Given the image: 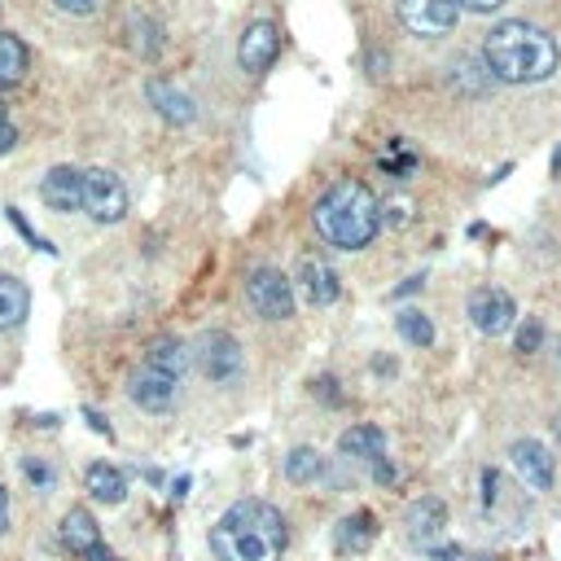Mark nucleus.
<instances>
[{"mask_svg": "<svg viewBox=\"0 0 561 561\" xmlns=\"http://www.w3.org/2000/svg\"><path fill=\"white\" fill-rule=\"evenodd\" d=\"M290 544V526L267 500H237L211 526V552L219 561H280Z\"/></svg>", "mask_w": 561, "mask_h": 561, "instance_id": "f257e3e1", "label": "nucleus"}, {"mask_svg": "<svg viewBox=\"0 0 561 561\" xmlns=\"http://www.w3.org/2000/svg\"><path fill=\"white\" fill-rule=\"evenodd\" d=\"M482 67L500 84H539L557 71V40L530 23H496L482 45Z\"/></svg>", "mask_w": 561, "mask_h": 561, "instance_id": "f03ea898", "label": "nucleus"}, {"mask_svg": "<svg viewBox=\"0 0 561 561\" xmlns=\"http://www.w3.org/2000/svg\"><path fill=\"white\" fill-rule=\"evenodd\" d=\"M312 224L321 232L325 246L334 250H365L378 228H382V202L378 193L365 184V180H338L321 193L317 211H312Z\"/></svg>", "mask_w": 561, "mask_h": 561, "instance_id": "7ed1b4c3", "label": "nucleus"}, {"mask_svg": "<svg viewBox=\"0 0 561 561\" xmlns=\"http://www.w3.org/2000/svg\"><path fill=\"white\" fill-rule=\"evenodd\" d=\"M80 211L93 215L97 224H119L128 215V189L115 171L106 167H88L80 171Z\"/></svg>", "mask_w": 561, "mask_h": 561, "instance_id": "20e7f679", "label": "nucleus"}, {"mask_svg": "<svg viewBox=\"0 0 561 561\" xmlns=\"http://www.w3.org/2000/svg\"><path fill=\"white\" fill-rule=\"evenodd\" d=\"M246 303L263 321H290L295 317V286L286 272L276 267H254L246 276Z\"/></svg>", "mask_w": 561, "mask_h": 561, "instance_id": "39448f33", "label": "nucleus"}, {"mask_svg": "<svg viewBox=\"0 0 561 561\" xmlns=\"http://www.w3.org/2000/svg\"><path fill=\"white\" fill-rule=\"evenodd\" d=\"M456 19H461L456 0H399V23L413 36H447Z\"/></svg>", "mask_w": 561, "mask_h": 561, "instance_id": "423d86ee", "label": "nucleus"}, {"mask_svg": "<svg viewBox=\"0 0 561 561\" xmlns=\"http://www.w3.org/2000/svg\"><path fill=\"white\" fill-rule=\"evenodd\" d=\"M198 365H202V373H206L211 382H237L241 369H246L237 338L224 334V330H215V334H206V338L198 343Z\"/></svg>", "mask_w": 561, "mask_h": 561, "instance_id": "0eeeda50", "label": "nucleus"}, {"mask_svg": "<svg viewBox=\"0 0 561 561\" xmlns=\"http://www.w3.org/2000/svg\"><path fill=\"white\" fill-rule=\"evenodd\" d=\"M276 53H280V32H276L272 23H250V27L241 32V40H237V67H241L246 75L272 71Z\"/></svg>", "mask_w": 561, "mask_h": 561, "instance_id": "6e6552de", "label": "nucleus"}, {"mask_svg": "<svg viewBox=\"0 0 561 561\" xmlns=\"http://www.w3.org/2000/svg\"><path fill=\"white\" fill-rule=\"evenodd\" d=\"M509 456H513L517 478H522L530 491H552V478H557V456H552L544 443H535V439H517V443L509 447Z\"/></svg>", "mask_w": 561, "mask_h": 561, "instance_id": "1a4fd4ad", "label": "nucleus"}, {"mask_svg": "<svg viewBox=\"0 0 561 561\" xmlns=\"http://www.w3.org/2000/svg\"><path fill=\"white\" fill-rule=\"evenodd\" d=\"M513 317H517V303L504 290H491L487 286V290H474L469 295V321H474L478 334L496 338V334H504L513 325Z\"/></svg>", "mask_w": 561, "mask_h": 561, "instance_id": "9d476101", "label": "nucleus"}, {"mask_svg": "<svg viewBox=\"0 0 561 561\" xmlns=\"http://www.w3.org/2000/svg\"><path fill=\"white\" fill-rule=\"evenodd\" d=\"M176 378H167V373H158V369H150V365H141L136 373H132V386H128V395H132V404H141L145 413H167L171 404H176Z\"/></svg>", "mask_w": 561, "mask_h": 561, "instance_id": "9b49d317", "label": "nucleus"}, {"mask_svg": "<svg viewBox=\"0 0 561 561\" xmlns=\"http://www.w3.org/2000/svg\"><path fill=\"white\" fill-rule=\"evenodd\" d=\"M299 286H303L308 303H317V308H330V303H338V295H343V280H338V272H334L325 259H303Z\"/></svg>", "mask_w": 561, "mask_h": 561, "instance_id": "f8f14e48", "label": "nucleus"}, {"mask_svg": "<svg viewBox=\"0 0 561 561\" xmlns=\"http://www.w3.org/2000/svg\"><path fill=\"white\" fill-rule=\"evenodd\" d=\"M58 544H62L71 557H88L93 548H102V530H97L93 513H88V509H71V513L62 517V526H58Z\"/></svg>", "mask_w": 561, "mask_h": 561, "instance_id": "ddd939ff", "label": "nucleus"}, {"mask_svg": "<svg viewBox=\"0 0 561 561\" xmlns=\"http://www.w3.org/2000/svg\"><path fill=\"white\" fill-rule=\"evenodd\" d=\"M150 102H154V110L167 119V123H176V128H184V123H193V115H198V106H193V97L189 93H180V88H171L167 80H150Z\"/></svg>", "mask_w": 561, "mask_h": 561, "instance_id": "4468645a", "label": "nucleus"}, {"mask_svg": "<svg viewBox=\"0 0 561 561\" xmlns=\"http://www.w3.org/2000/svg\"><path fill=\"white\" fill-rule=\"evenodd\" d=\"M40 198H45L53 211H62V215L80 211V171H75V167H53V171L45 176V184H40Z\"/></svg>", "mask_w": 561, "mask_h": 561, "instance_id": "2eb2a0df", "label": "nucleus"}, {"mask_svg": "<svg viewBox=\"0 0 561 561\" xmlns=\"http://www.w3.org/2000/svg\"><path fill=\"white\" fill-rule=\"evenodd\" d=\"M338 452H343L347 461H382V452H386V434H382L378 426H351V430H343Z\"/></svg>", "mask_w": 561, "mask_h": 561, "instance_id": "dca6fc26", "label": "nucleus"}, {"mask_svg": "<svg viewBox=\"0 0 561 561\" xmlns=\"http://www.w3.org/2000/svg\"><path fill=\"white\" fill-rule=\"evenodd\" d=\"M84 487L102 504H123V496H128V478L115 465H106V461H97V465L84 469Z\"/></svg>", "mask_w": 561, "mask_h": 561, "instance_id": "f3484780", "label": "nucleus"}, {"mask_svg": "<svg viewBox=\"0 0 561 561\" xmlns=\"http://www.w3.org/2000/svg\"><path fill=\"white\" fill-rule=\"evenodd\" d=\"M443 526H447V509H443V500L421 496V500L408 509V530H413V539H434Z\"/></svg>", "mask_w": 561, "mask_h": 561, "instance_id": "a211bd4d", "label": "nucleus"}, {"mask_svg": "<svg viewBox=\"0 0 561 561\" xmlns=\"http://www.w3.org/2000/svg\"><path fill=\"white\" fill-rule=\"evenodd\" d=\"M145 365L180 382V378H184V369H189V347H184V343H176V338H158V343L150 347Z\"/></svg>", "mask_w": 561, "mask_h": 561, "instance_id": "6ab92c4d", "label": "nucleus"}, {"mask_svg": "<svg viewBox=\"0 0 561 561\" xmlns=\"http://www.w3.org/2000/svg\"><path fill=\"white\" fill-rule=\"evenodd\" d=\"M27 286L19 276H0V330H14L27 317Z\"/></svg>", "mask_w": 561, "mask_h": 561, "instance_id": "aec40b11", "label": "nucleus"}, {"mask_svg": "<svg viewBox=\"0 0 561 561\" xmlns=\"http://www.w3.org/2000/svg\"><path fill=\"white\" fill-rule=\"evenodd\" d=\"M325 456L317 452V447H295L290 456H286V478L290 482H299V487H312V482H321L325 478Z\"/></svg>", "mask_w": 561, "mask_h": 561, "instance_id": "412c9836", "label": "nucleus"}, {"mask_svg": "<svg viewBox=\"0 0 561 561\" xmlns=\"http://www.w3.org/2000/svg\"><path fill=\"white\" fill-rule=\"evenodd\" d=\"M27 71V49L19 36H0V93L14 88Z\"/></svg>", "mask_w": 561, "mask_h": 561, "instance_id": "4be33fe9", "label": "nucleus"}, {"mask_svg": "<svg viewBox=\"0 0 561 561\" xmlns=\"http://www.w3.org/2000/svg\"><path fill=\"white\" fill-rule=\"evenodd\" d=\"M373 535H378V526H373V513H356V517H343L338 522V548L343 552H360V548H369L373 544Z\"/></svg>", "mask_w": 561, "mask_h": 561, "instance_id": "5701e85b", "label": "nucleus"}, {"mask_svg": "<svg viewBox=\"0 0 561 561\" xmlns=\"http://www.w3.org/2000/svg\"><path fill=\"white\" fill-rule=\"evenodd\" d=\"M395 330H399V338L413 343V347H430V343H434V325H430V317L417 312V308H404V312L395 317Z\"/></svg>", "mask_w": 561, "mask_h": 561, "instance_id": "b1692460", "label": "nucleus"}, {"mask_svg": "<svg viewBox=\"0 0 561 561\" xmlns=\"http://www.w3.org/2000/svg\"><path fill=\"white\" fill-rule=\"evenodd\" d=\"M23 474H27L32 482H36V491H49V487L58 482V474H53V465H45L40 456H27V461H23Z\"/></svg>", "mask_w": 561, "mask_h": 561, "instance_id": "393cba45", "label": "nucleus"}, {"mask_svg": "<svg viewBox=\"0 0 561 561\" xmlns=\"http://www.w3.org/2000/svg\"><path fill=\"white\" fill-rule=\"evenodd\" d=\"M539 343H544V325H539L535 317H526V325L517 330V351L530 356V351H539Z\"/></svg>", "mask_w": 561, "mask_h": 561, "instance_id": "a878e982", "label": "nucleus"}, {"mask_svg": "<svg viewBox=\"0 0 561 561\" xmlns=\"http://www.w3.org/2000/svg\"><path fill=\"white\" fill-rule=\"evenodd\" d=\"M19 145V128L10 123V115H5V106H0V154H10Z\"/></svg>", "mask_w": 561, "mask_h": 561, "instance_id": "bb28decb", "label": "nucleus"}, {"mask_svg": "<svg viewBox=\"0 0 561 561\" xmlns=\"http://www.w3.org/2000/svg\"><path fill=\"white\" fill-rule=\"evenodd\" d=\"M58 10H67V14H75V19H84V14H93L97 10V0H53Z\"/></svg>", "mask_w": 561, "mask_h": 561, "instance_id": "cd10ccee", "label": "nucleus"}, {"mask_svg": "<svg viewBox=\"0 0 561 561\" xmlns=\"http://www.w3.org/2000/svg\"><path fill=\"white\" fill-rule=\"evenodd\" d=\"M482 500H487V504L500 500V474H496V469H482Z\"/></svg>", "mask_w": 561, "mask_h": 561, "instance_id": "c85d7f7f", "label": "nucleus"}, {"mask_svg": "<svg viewBox=\"0 0 561 561\" xmlns=\"http://www.w3.org/2000/svg\"><path fill=\"white\" fill-rule=\"evenodd\" d=\"M500 5H504V0H456V10H474V14H491Z\"/></svg>", "mask_w": 561, "mask_h": 561, "instance_id": "c756f323", "label": "nucleus"}, {"mask_svg": "<svg viewBox=\"0 0 561 561\" xmlns=\"http://www.w3.org/2000/svg\"><path fill=\"white\" fill-rule=\"evenodd\" d=\"M317 391L325 395V404H338V399H343V395H338V382H334V378H321V382H317Z\"/></svg>", "mask_w": 561, "mask_h": 561, "instance_id": "7c9ffc66", "label": "nucleus"}, {"mask_svg": "<svg viewBox=\"0 0 561 561\" xmlns=\"http://www.w3.org/2000/svg\"><path fill=\"white\" fill-rule=\"evenodd\" d=\"M421 286H426V276H408V280H404V286L395 290V299H404V295H413V290H421Z\"/></svg>", "mask_w": 561, "mask_h": 561, "instance_id": "2f4dec72", "label": "nucleus"}, {"mask_svg": "<svg viewBox=\"0 0 561 561\" xmlns=\"http://www.w3.org/2000/svg\"><path fill=\"white\" fill-rule=\"evenodd\" d=\"M434 561H478V557H465L456 548H443V552H434Z\"/></svg>", "mask_w": 561, "mask_h": 561, "instance_id": "473e14b6", "label": "nucleus"}, {"mask_svg": "<svg viewBox=\"0 0 561 561\" xmlns=\"http://www.w3.org/2000/svg\"><path fill=\"white\" fill-rule=\"evenodd\" d=\"M84 561H119V557H115V552H110V548H106V544H102V548H93V552H88V557H84Z\"/></svg>", "mask_w": 561, "mask_h": 561, "instance_id": "72a5a7b5", "label": "nucleus"}, {"mask_svg": "<svg viewBox=\"0 0 561 561\" xmlns=\"http://www.w3.org/2000/svg\"><path fill=\"white\" fill-rule=\"evenodd\" d=\"M5 509H10V491L0 487V530H5Z\"/></svg>", "mask_w": 561, "mask_h": 561, "instance_id": "f704fd0d", "label": "nucleus"}, {"mask_svg": "<svg viewBox=\"0 0 561 561\" xmlns=\"http://www.w3.org/2000/svg\"><path fill=\"white\" fill-rule=\"evenodd\" d=\"M552 176H561V150L552 154Z\"/></svg>", "mask_w": 561, "mask_h": 561, "instance_id": "c9c22d12", "label": "nucleus"}, {"mask_svg": "<svg viewBox=\"0 0 561 561\" xmlns=\"http://www.w3.org/2000/svg\"><path fill=\"white\" fill-rule=\"evenodd\" d=\"M552 430H557V439H561V417H557V421H552Z\"/></svg>", "mask_w": 561, "mask_h": 561, "instance_id": "e433bc0d", "label": "nucleus"}, {"mask_svg": "<svg viewBox=\"0 0 561 561\" xmlns=\"http://www.w3.org/2000/svg\"><path fill=\"white\" fill-rule=\"evenodd\" d=\"M557 360H561V351H557Z\"/></svg>", "mask_w": 561, "mask_h": 561, "instance_id": "4c0bfd02", "label": "nucleus"}]
</instances>
